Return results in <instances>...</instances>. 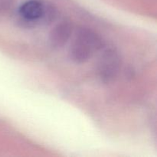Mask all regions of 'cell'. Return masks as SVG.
<instances>
[{"label":"cell","mask_w":157,"mask_h":157,"mask_svg":"<svg viewBox=\"0 0 157 157\" xmlns=\"http://www.w3.org/2000/svg\"><path fill=\"white\" fill-rule=\"evenodd\" d=\"M121 67V58L118 52L113 48L104 52L98 63V75L103 82L110 83L115 80Z\"/></svg>","instance_id":"obj_1"},{"label":"cell","mask_w":157,"mask_h":157,"mask_svg":"<svg viewBox=\"0 0 157 157\" xmlns=\"http://www.w3.org/2000/svg\"><path fill=\"white\" fill-rule=\"evenodd\" d=\"M73 32V25L69 21H62L57 24L49 34V42L54 48H61L65 45Z\"/></svg>","instance_id":"obj_2"},{"label":"cell","mask_w":157,"mask_h":157,"mask_svg":"<svg viewBox=\"0 0 157 157\" xmlns=\"http://www.w3.org/2000/svg\"><path fill=\"white\" fill-rule=\"evenodd\" d=\"M44 3L39 0H29L23 3L18 9L20 18L25 20L32 26L38 22L43 12Z\"/></svg>","instance_id":"obj_3"},{"label":"cell","mask_w":157,"mask_h":157,"mask_svg":"<svg viewBox=\"0 0 157 157\" xmlns=\"http://www.w3.org/2000/svg\"><path fill=\"white\" fill-rule=\"evenodd\" d=\"M75 38L88 45L94 52L101 50L105 45L102 38L94 31L87 27L78 28L75 33Z\"/></svg>","instance_id":"obj_4"},{"label":"cell","mask_w":157,"mask_h":157,"mask_svg":"<svg viewBox=\"0 0 157 157\" xmlns=\"http://www.w3.org/2000/svg\"><path fill=\"white\" fill-rule=\"evenodd\" d=\"M94 51L82 41L75 38L69 49V57L76 64H84L91 58Z\"/></svg>","instance_id":"obj_5"},{"label":"cell","mask_w":157,"mask_h":157,"mask_svg":"<svg viewBox=\"0 0 157 157\" xmlns=\"http://www.w3.org/2000/svg\"><path fill=\"white\" fill-rule=\"evenodd\" d=\"M57 17V9L51 4H44L42 15L38 22L43 25H50L53 22Z\"/></svg>","instance_id":"obj_6"}]
</instances>
